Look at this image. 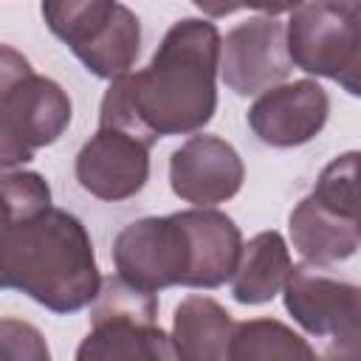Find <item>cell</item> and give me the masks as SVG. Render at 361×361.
<instances>
[{"label":"cell","mask_w":361,"mask_h":361,"mask_svg":"<svg viewBox=\"0 0 361 361\" xmlns=\"http://www.w3.org/2000/svg\"><path fill=\"white\" fill-rule=\"evenodd\" d=\"M217 25L197 17L178 20L144 71L110 79L99 127L124 130L147 147L164 135L203 130L217 110Z\"/></svg>","instance_id":"obj_1"},{"label":"cell","mask_w":361,"mask_h":361,"mask_svg":"<svg viewBox=\"0 0 361 361\" xmlns=\"http://www.w3.org/2000/svg\"><path fill=\"white\" fill-rule=\"evenodd\" d=\"M0 288L59 316L87 307L102 274L85 223L56 206L14 220L0 234Z\"/></svg>","instance_id":"obj_2"},{"label":"cell","mask_w":361,"mask_h":361,"mask_svg":"<svg viewBox=\"0 0 361 361\" xmlns=\"http://www.w3.org/2000/svg\"><path fill=\"white\" fill-rule=\"evenodd\" d=\"M73 118L65 87L34 73L31 62L0 42V169L23 166L51 147Z\"/></svg>","instance_id":"obj_3"},{"label":"cell","mask_w":361,"mask_h":361,"mask_svg":"<svg viewBox=\"0 0 361 361\" xmlns=\"http://www.w3.org/2000/svg\"><path fill=\"white\" fill-rule=\"evenodd\" d=\"M90 305V333L76 350L79 361L178 358L172 338L158 327L155 293L133 288L121 276H110L102 279V288Z\"/></svg>","instance_id":"obj_4"},{"label":"cell","mask_w":361,"mask_h":361,"mask_svg":"<svg viewBox=\"0 0 361 361\" xmlns=\"http://www.w3.org/2000/svg\"><path fill=\"white\" fill-rule=\"evenodd\" d=\"M285 45L290 62L305 73L333 79L350 96L361 93L358 6H344L338 0H305L290 11Z\"/></svg>","instance_id":"obj_5"},{"label":"cell","mask_w":361,"mask_h":361,"mask_svg":"<svg viewBox=\"0 0 361 361\" xmlns=\"http://www.w3.org/2000/svg\"><path fill=\"white\" fill-rule=\"evenodd\" d=\"M285 310L293 322L316 336L330 341L327 355H358L361 336V288L327 274L324 265L299 262L290 265L282 285Z\"/></svg>","instance_id":"obj_6"},{"label":"cell","mask_w":361,"mask_h":361,"mask_svg":"<svg viewBox=\"0 0 361 361\" xmlns=\"http://www.w3.org/2000/svg\"><path fill=\"white\" fill-rule=\"evenodd\" d=\"M113 262L124 282L149 293L186 285L192 271V245L180 212L127 223L116 234Z\"/></svg>","instance_id":"obj_7"},{"label":"cell","mask_w":361,"mask_h":361,"mask_svg":"<svg viewBox=\"0 0 361 361\" xmlns=\"http://www.w3.org/2000/svg\"><path fill=\"white\" fill-rule=\"evenodd\" d=\"M293 62L285 45V25L276 17H251L220 39L217 73L237 96H257L288 79Z\"/></svg>","instance_id":"obj_8"},{"label":"cell","mask_w":361,"mask_h":361,"mask_svg":"<svg viewBox=\"0 0 361 361\" xmlns=\"http://www.w3.org/2000/svg\"><path fill=\"white\" fill-rule=\"evenodd\" d=\"M330 116V96L313 79L279 82L265 87L248 107L251 133L276 149H290L313 141Z\"/></svg>","instance_id":"obj_9"},{"label":"cell","mask_w":361,"mask_h":361,"mask_svg":"<svg viewBox=\"0 0 361 361\" xmlns=\"http://www.w3.org/2000/svg\"><path fill=\"white\" fill-rule=\"evenodd\" d=\"M76 180L99 200L135 197L149 180V147L116 127H99L76 155Z\"/></svg>","instance_id":"obj_10"},{"label":"cell","mask_w":361,"mask_h":361,"mask_svg":"<svg viewBox=\"0 0 361 361\" xmlns=\"http://www.w3.org/2000/svg\"><path fill=\"white\" fill-rule=\"evenodd\" d=\"M245 178L240 152L220 135H192L169 155V186L192 206L231 200Z\"/></svg>","instance_id":"obj_11"},{"label":"cell","mask_w":361,"mask_h":361,"mask_svg":"<svg viewBox=\"0 0 361 361\" xmlns=\"http://www.w3.org/2000/svg\"><path fill=\"white\" fill-rule=\"evenodd\" d=\"M288 231L293 248L305 257V262H316L324 268L350 259L361 243L358 214H344L313 195L302 197L293 206Z\"/></svg>","instance_id":"obj_12"},{"label":"cell","mask_w":361,"mask_h":361,"mask_svg":"<svg viewBox=\"0 0 361 361\" xmlns=\"http://www.w3.org/2000/svg\"><path fill=\"white\" fill-rule=\"evenodd\" d=\"M189 245H192V271L186 288H220L228 282L240 248H243V234L237 223L212 209V206H195L180 212Z\"/></svg>","instance_id":"obj_13"},{"label":"cell","mask_w":361,"mask_h":361,"mask_svg":"<svg viewBox=\"0 0 361 361\" xmlns=\"http://www.w3.org/2000/svg\"><path fill=\"white\" fill-rule=\"evenodd\" d=\"M234 333L231 313L212 296H186L172 316V347L186 361H223Z\"/></svg>","instance_id":"obj_14"},{"label":"cell","mask_w":361,"mask_h":361,"mask_svg":"<svg viewBox=\"0 0 361 361\" xmlns=\"http://www.w3.org/2000/svg\"><path fill=\"white\" fill-rule=\"evenodd\" d=\"M290 251L279 231H259L248 243H243L237 265L228 276L231 296L240 305H265L271 302L290 271Z\"/></svg>","instance_id":"obj_15"},{"label":"cell","mask_w":361,"mask_h":361,"mask_svg":"<svg viewBox=\"0 0 361 361\" xmlns=\"http://www.w3.org/2000/svg\"><path fill=\"white\" fill-rule=\"evenodd\" d=\"M138 51H141V23L133 8L118 3L110 23L90 42L76 48L73 56L85 65L87 73L99 79H116L135 65Z\"/></svg>","instance_id":"obj_16"},{"label":"cell","mask_w":361,"mask_h":361,"mask_svg":"<svg viewBox=\"0 0 361 361\" xmlns=\"http://www.w3.org/2000/svg\"><path fill=\"white\" fill-rule=\"evenodd\" d=\"M228 358L254 361V358H316V350L276 319H251L234 324L228 341Z\"/></svg>","instance_id":"obj_17"},{"label":"cell","mask_w":361,"mask_h":361,"mask_svg":"<svg viewBox=\"0 0 361 361\" xmlns=\"http://www.w3.org/2000/svg\"><path fill=\"white\" fill-rule=\"evenodd\" d=\"M118 0H42V20L48 31L71 51L90 42L116 14Z\"/></svg>","instance_id":"obj_18"},{"label":"cell","mask_w":361,"mask_h":361,"mask_svg":"<svg viewBox=\"0 0 361 361\" xmlns=\"http://www.w3.org/2000/svg\"><path fill=\"white\" fill-rule=\"evenodd\" d=\"M51 206V186L31 169H0V234L20 217Z\"/></svg>","instance_id":"obj_19"},{"label":"cell","mask_w":361,"mask_h":361,"mask_svg":"<svg viewBox=\"0 0 361 361\" xmlns=\"http://www.w3.org/2000/svg\"><path fill=\"white\" fill-rule=\"evenodd\" d=\"M355 180H358V152L350 149L344 155H336L316 178L313 186V197H319L322 203L344 212V214H358V192H355Z\"/></svg>","instance_id":"obj_20"},{"label":"cell","mask_w":361,"mask_h":361,"mask_svg":"<svg viewBox=\"0 0 361 361\" xmlns=\"http://www.w3.org/2000/svg\"><path fill=\"white\" fill-rule=\"evenodd\" d=\"M45 336L23 319H0V361H48Z\"/></svg>","instance_id":"obj_21"},{"label":"cell","mask_w":361,"mask_h":361,"mask_svg":"<svg viewBox=\"0 0 361 361\" xmlns=\"http://www.w3.org/2000/svg\"><path fill=\"white\" fill-rule=\"evenodd\" d=\"M240 3H243V8H254V11H262L265 17H276V14L293 11L305 0H240Z\"/></svg>","instance_id":"obj_22"},{"label":"cell","mask_w":361,"mask_h":361,"mask_svg":"<svg viewBox=\"0 0 361 361\" xmlns=\"http://www.w3.org/2000/svg\"><path fill=\"white\" fill-rule=\"evenodd\" d=\"M203 14H209V17H228V14H234L237 8H243V3L240 0H192Z\"/></svg>","instance_id":"obj_23"},{"label":"cell","mask_w":361,"mask_h":361,"mask_svg":"<svg viewBox=\"0 0 361 361\" xmlns=\"http://www.w3.org/2000/svg\"><path fill=\"white\" fill-rule=\"evenodd\" d=\"M338 3H344V6H358V0H338Z\"/></svg>","instance_id":"obj_24"}]
</instances>
